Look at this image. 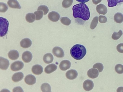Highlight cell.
<instances>
[{"mask_svg": "<svg viewBox=\"0 0 123 92\" xmlns=\"http://www.w3.org/2000/svg\"><path fill=\"white\" fill-rule=\"evenodd\" d=\"M72 10L74 18H80L85 21L89 19L90 15V11L86 4L80 3L75 5L73 6Z\"/></svg>", "mask_w": 123, "mask_h": 92, "instance_id": "1", "label": "cell"}, {"mask_svg": "<svg viewBox=\"0 0 123 92\" xmlns=\"http://www.w3.org/2000/svg\"><path fill=\"white\" fill-rule=\"evenodd\" d=\"M86 53V50L85 47L80 44H76L74 45L70 50L71 56L76 60L82 59Z\"/></svg>", "mask_w": 123, "mask_h": 92, "instance_id": "2", "label": "cell"}, {"mask_svg": "<svg viewBox=\"0 0 123 92\" xmlns=\"http://www.w3.org/2000/svg\"><path fill=\"white\" fill-rule=\"evenodd\" d=\"M0 36L3 37L7 34L8 30L9 23L8 20L3 17H0Z\"/></svg>", "mask_w": 123, "mask_h": 92, "instance_id": "3", "label": "cell"}, {"mask_svg": "<svg viewBox=\"0 0 123 92\" xmlns=\"http://www.w3.org/2000/svg\"><path fill=\"white\" fill-rule=\"evenodd\" d=\"M24 64L20 61H18L13 63L10 66L11 70L14 71L21 70L23 67Z\"/></svg>", "mask_w": 123, "mask_h": 92, "instance_id": "4", "label": "cell"}, {"mask_svg": "<svg viewBox=\"0 0 123 92\" xmlns=\"http://www.w3.org/2000/svg\"><path fill=\"white\" fill-rule=\"evenodd\" d=\"M52 52L54 55L58 58H62L64 56L62 49L58 46L54 47L52 49Z\"/></svg>", "mask_w": 123, "mask_h": 92, "instance_id": "5", "label": "cell"}, {"mask_svg": "<svg viewBox=\"0 0 123 92\" xmlns=\"http://www.w3.org/2000/svg\"><path fill=\"white\" fill-rule=\"evenodd\" d=\"M84 89L86 91H89L93 88L94 83L93 82L90 80H87L83 82V85Z\"/></svg>", "mask_w": 123, "mask_h": 92, "instance_id": "6", "label": "cell"}, {"mask_svg": "<svg viewBox=\"0 0 123 92\" xmlns=\"http://www.w3.org/2000/svg\"><path fill=\"white\" fill-rule=\"evenodd\" d=\"M32 58L31 53L28 51H26L23 53L22 58L25 63H28L31 61Z\"/></svg>", "mask_w": 123, "mask_h": 92, "instance_id": "7", "label": "cell"}, {"mask_svg": "<svg viewBox=\"0 0 123 92\" xmlns=\"http://www.w3.org/2000/svg\"><path fill=\"white\" fill-rule=\"evenodd\" d=\"M48 17L49 19L53 22L57 21L60 17L59 14L55 11H52L50 12L48 15Z\"/></svg>", "mask_w": 123, "mask_h": 92, "instance_id": "8", "label": "cell"}, {"mask_svg": "<svg viewBox=\"0 0 123 92\" xmlns=\"http://www.w3.org/2000/svg\"><path fill=\"white\" fill-rule=\"evenodd\" d=\"M65 75L68 79L73 80L77 77L78 74L76 70L72 69L67 71Z\"/></svg>", "mask_w": 123, "mask_h": 92, "instance_id": "9", "label": "cell"}, {"mask_svg": "<svg viewBox=\"0 0 123 92\" xmlns=\"http://www.w3.org/2000/svg\"><path fill=\"white\" fill-rule=\"evenodd\" d=\"M9 65V61L6 59L0 57V68L3 70L7 69Z\"/></svg>", "mask_w": 123, "mask_h": 92, "instance_id": "10", "label": "cell"}, {"mask_svg": "<svg viewBox=\"0 0 123 92\" xmlns=\"http://www.w3.org/2000/svg\"><path fill=\"white\" fill-rule=\"evenodd\" d=\"M97 12L99 14L105 15L107 12L106 7L103 4H100L97 5L96 7Z\"/></svg>", "mask_w": 123, "mask_h": 92, "instance_id": "11", "label": "cell"}, {"mask_svg": "<svg viewBox=\"0 0 123 92\" xmlns=\"http://www.w3.org/2000/svg\"><path fill=\"white\" fill-rule=\"evenodd\" d=\"M71 66V63L69 61L64 60L62 61L59 65L60 69L62 71H65L70 68Z\"/></svg>", "mask_w": 123, "mask_h": 92, "instance_id": "12", "label": "cell"}, {"mask_svg": "<svg viewBox=\"0 0 123 92\" xmlns=\"http://www.w3.org/2000/svg\"><path fill=\"white\" fill-rule=\"evenodd\" d=\"M25 83L29 85H32L34 84L36 82V79L35 77L32 75H27L24 79Z\"/></svg>", "mask_w": 123, "mask_h": 92, "instance_id": "13", "label": "cell"}, {"mask_svg": "<svg viewBox=\"0 0 123 92\" xmlns=\"http://www.w3.org/2000/svg\"><path fill=\"white\" fill-rule=\"evenodd\" d=\"M98 71L94 68H91L88 70L87 72V75L88 77L92 79L97 78L98 75Z\"/></svg>", "mask_w": 123, "mask_h": 92, "instance_id": "14", "label": "cell"}, {"mask_svg": "<svg viewBox=\"0 0 123 92\" xmlns=\"http://www.w3.org/2000/svg\"><path fill=\"white\" fill-rule=\"evenodd\" d=\"M43 68L41 66L38 64H36L33 66L31 69L32 72L34 74L39 75L43 72Z\"/></svg>", "mask_w": 123, "mask_h": 92, "instance_id": "15", "label": "cell"}, {"mask_svg": "<svg viewBox=\"0 0 123 92\" xmlns=\"http://www.w3.org/2000/svg\"><path fill=\"white\" fill-rule=\"evenodd\" d=\"M32 43L31 40L28 38H25L23 39L20 42L21 46L25 48L30 47L31 46Z\"/></svg>", "mask_w": 123, "mask_h": 92, "instance_id": "16", "label": "cell"}, {"mask_svg": "<svg viewBox=\"0 0 123 92\" xmlns=\"http://www.w3.org/2000/svg\"><path fill=\"white\" fill-rule=\"evenodd\" d=\"M8 56L10 59L15 60L18 58L19 56V54L17 50H12L10 51L8 53Z\"/></svg>", "mask_w": 123, "mask_h": 92, "instance_id": "17", "label": "cell"}, {"mask_svg": "<svg viewBox=\"0 0 123 92\" xmlns=\"http://www.w3.org/2000/svg\"><path fill=\"white\" fill-rule=\"evenodd\" d=\"M23 73L19 72L14 74L12 77V80L14 82H17L21 80L24 77Z\"/></svg>", "mask_w": 123, "mask_h": 92, "instance_id": "18", "label": "cell"}, {"mask_svg": "<svg viewBox=\"0 0 123 92\" xmlns=\"http://www.w3.org/2000/svg\"><path fill=\"white\" fill-rule=\"evenodd\" d=\"M7 4L9 7L15 9H20L21 7L17 0H9Z\"/></svg>", "mask_w": 123, "mask_h": 92, "instance_id": "19", "label": "cell"}, {"mask_svg": "<svg viewBox=\"0 0 123 92\" xmlns=\"http://www.w3.org/2000/svg\"><path fill=\"white\" fill-rule=\"evenodd\" d=\"M57 66L54 64H51L47 66L45 68L44 71L47 74H50L55 71L57 69Z\"/></svg>", "mask_w": 123, "mask_h": 92, "instance_id": "20", "label": "cell"}, {"mask_svg": "<svg viewBox=\"0 0 123 92\" xmlns=\"http://www.w3.org/2000/svg\"><path fill=\"white\" fill-rule=\"evenodd\" d=\"M44 62L46 64H49L52 62L54 58L52 55L50 53L45 54L43 58Z\"/></svg>", "mask_w": 123, "mask_h": 92, "instance_id": "21", "label": "cell"}, {"mask_svg": "<svg viewBox=\"0 0 123 92\" xmlns=\"http://www.w3.org/2000/svg\"><path fill=\"white\" fill-rule=\"evenodd\" d=\"M114 20L116 23H121L123 22V15L121 13L117 12L114 17Z\"/></svg>", "mask_w": 123, "mask_h": 92, "instance_id": "22", "label": "cell"}, {"mask_svg": "<svg viewBox=\"0 0 123 92\" xmlns=\"http://www.w3.org/2000/svg\"><path fill=\"white\" fill-rule=\"evenodd\" d=\"M108 2V6L109 7L116 6L118 3L123 2V0H106Z\"/></svg>", "mask_w": 123, "mask_h": 92, "instance_id": "23", "label": "cell"}, {"mask_svg": "<svg viewBox=\"0 0 123 92\" xmlns=\"http://www.w3.org/2000/svg\"><path fill=\"white\" fill-rule=\"evenodd\" d=\"M36 16L34 14L30 13L27 14L25 16L26 20L28 22L32 23L35 20Z\"/></svg>", "mask_w": 123, "mask_h": 92, "instance_id": "24", "label": "cell"}, {"mask_svg": "<svg viewBox=\"0 0 123 92\" xmlns=\"http://www.w3.org/2000/svg\"><path fill=\"white\" fill-rule=\"evenodd\" d=\"M41 89L42 92H51V87L49 84L47 83L43 84L41 86Z\"/></svg>", "mask_w": 123, "mask_h": 92, "instance_id": "25", "label": "cell"}, {"mask_svg": "<svg viewBox=\"0 0 123 92\" xmlns=\"http://www.w3.org/2000/svg\"><path fill=\"white\" fill-rule=\"evenodd\" d=\"M123 34L122 31L120 30L118 32H114L113 33L111 36L112 38L114 40H117Z\"/></svg>", "mask_w": 123, "mask_h": 92, "instance_id": "26", "label": "cell"}, {"mask_svg": "<svg viewBox=\"0 0 123 92\" xmlns=\"http://www.w3.org/2000/svg\"><path fill=\"white\" fill-rule=\"evenodd\" d=\"M73 0H63L62 2V6L64 8L70 7L72 4Z\"/></svg>", "mask_w": 123, "mask_h": 92, "instance_id": "27", "label": "cell"}, {"mask_svg": "<svg viewBox=\"0 0 123 92\" xmlns=\"http://www.w3.org/2000/svg\"><path fill=\"white\" fill-rule=\"evenodd\" d=\"M60 21L62 24L66 26L69 25L71 23V20L67 17H61Z\"/></svg>", "mask_w": 123, "mask_h": 92, "instance_id": "28", "label": "cell"}, {"mask_svg": "<svg viewBox=\"0 0 123 92\" xmlns=\"http://www.w3.org/2000/svg\"><path fill=\"white\" fill-rule=\"evenodd\" d=\"M98 23V17H94L92 20L90 25V28L92 29H94L97 26Z\"/></svg>", "mask_w": 123, "mask_h": 92, "instance_id": "29", "label": "cell"}, {"mask_svg": "<svg viewBox=\"0 0 123 92\" xmlns=\"http://www.w3.org/2000/svg\"><path fill=\"white\" fill-rule=\"evenodd\" d=\"M34 14L36 16V20H39L41 19L43 16V13L42 11L38 10L35 12Z\"/></svg>", "mask_w": 123, "mask_h": 92, "instance_id": "30", "label": "cell"}, {"mask_svg": "<svg viewBox=\"0 0 123 92\" xmlns=\"http://www.w3.org/2000/svg\"><path fill=\"white\" fill-rule=\"evenodd\" d=\"M116 72L119 74L123 73V65L120 64L116 65L115 67Z\"/></svg>", "mask_w": 123, "mask_h": 92, "instance_id": "31", "label": "cell"}, {"mask_svg": "<svg viewBox=\"0 0 123 92\" xmlns=\"http://www.w3.org/2000/svg\"><path fill=\"white\" fill-rule=\"evenodd\" d=\"M37 10H41L43 12V15L46 14L49 11V9L48 7L44 5H42L39 6Z\"/></svg>", "mask_w": 123, "mask_h": 92, "instance_id": "32", "label": "cell"}, {"mask_svg": "<svg viewBox=\"0 0 123 92\" xmlns=\"http://www.w3.org/2000/svg\"><path fill=\"white\" fill-rule=\"evenodd\" d=\"M8 7L7 5L4 3H0V12H5L8 9Z\"/></svg>", "mask_w": 123, "mask_h": 92, "instance_id": "33", "label": "cell"}, {"mask_svg": "<svg viewBox=\"0 0 123 92\" xmlns=\"http://www.w3.org/2000/svg\"><path fill=\"white\" fill-rule=\"evenodd\" d=\"M93 68L97 69L99 72H101L103 70L104 66L101 63H98L95 64L93 66Z\"/></svg>", "mask_w": 123, "mask_h": 92, "instance_id": "34", "label": "cell"}, {"mask_svg": "<svg viewBox=\"0 0 123 92\" xmlns=\"http://www.w3.org/2000/svg\"><path fill=\"white\" fill-rule=\"evenodd\" d=\"M98 21L100 23H105L107 21V18L105 16L100 15L98 17Z\"/></svg>", "mask_w": 123, "mask_h": 92, "instance_id": "35", "label": "cell"}, {"mask_svg": "<svg viewBox=\"0 0 123 92\" xmlns=\"http://www.w3.org/2000/svg\"><path fill=\"white\" fill-rule=\"evenodd\" d=\"M117 51L121 53H123V43H120L118 44L116 47Z\"/></svg>", "mask_w": 123, "mask_h": 92, "instance_id": "36", "label": "cell"}, {"mask_svg": "<svg viewBox=\"0 0 123 92\" xmlns=\"http://www.w3.org/2000/svg\"><path fill=\"white\" fill-rule=\"evenodd\" d=\"M13 92H23L22 89L20 86H17L14 87L12 90Z\"/></svg>", "mask_w": 123, "mask_h": 92, "instance_id": "37", "label": "cell"}, {"mask_svg": "<svg viewBox=\"0 0 123 92\" xmlns=\"http://www.w3.org/2000/svg\"><path fill=\"white\" fill-rule=\"evenodd\" d=\"M102 0H92V2L93 4L96 5L101 2Z\"/></svg>", "mask_w": 123, "mask_h": 92, "instance_id": "38", "label": "cell"}, {"mask_svg": "<svg viewBox=\"0 0 123 92\" xmlns=\"http://www.w3.org/2000/svg\"><path fill=\"white\" fill-rule=\"evenodd\" d=\"M117 92H123V87H118L117 89Z\"/></svg>", "mask_w": 123, "mask_h": 92, "instance_id": "39", "label": "cell"}, {"mask_svg": "<svg viewBox=\"0 0 123 92\" xmlns=\"http://www.w3.org/2000/svg\"><path fill=\"white\" fill-rule=\"evenodd\" d=\"M90 0H76L77 1L81 3H85L89 1Z\"/></svg>", "mask_w": 123, "mask_h": 92, "instance_id": "40", "label": "cell"}]
</instances>
